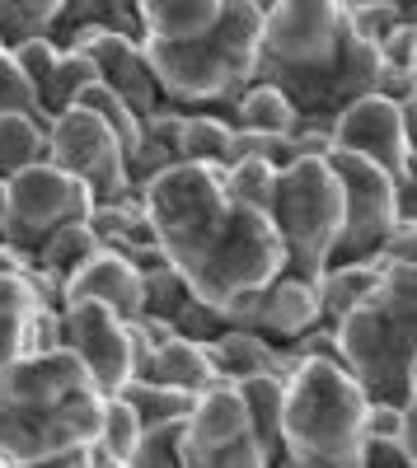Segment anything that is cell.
<instances>
[{
    "instance_id": "1",
    "label": "cell",
    "mask_w": 417,
    "mask_h": 468,
    "mask_svg": "<svg viewBox=\"0 0 417 468\" xmlns=\"http://www.w3.org/2000/svg\"><path fill=\"white\" fill-rule=\"evenodd\" d=\"M136 202L183 286L220 319L282 271V239L273 216L240 207L225 192L220 165L178 160L145 178L136 187Z\"/></svg>"
},
{
    "instance_id": "2",
    "label": "cell",
    "mask_w": 417,
    "mask_h": 468,
    "mask_svg": "<svg viewBox=\"0 0 417 468\" xmlns=\"http://www.w3.org/2000/svg\"><path fill=\"white\" fill-rule=\"evenodd\" d=\"M103 394L66 346L19 351L0 370V468L99 441Z\"/></svg>"
},
{
    "instance_id": "3",
    "label": "cell",
    "mask_w": 417,
    "mask_h": 468,
    "mask_svg": "<svg viewBox=\"0 0 417 468\" xmlns=\"http://www.w3.org/2000/svg\"><path fill=\"white\" fill-rule=\"evenodd\" d=\"M417 262H390L380 286L333 324L337 361L357 379L366 403L417 399Z\"/></svg>"
},
{
    "instance_id": "4",
    "label": "cell",
    "mask_w": 417,
    "mask_h": 468,
    "mask_svg": "<svg viewBox=\"0 0 417 468\" xmlns=\"http://www.w3.org/2000/svg\"><path fill=\"white\" fill-rule=\"evenodd\" d=\"M258 28L262 15L253 0H225L220 24L193 43H141L165 103L225 112L258 70Z\"/></svg>"
},
{
    "instance_id": "5",
    "label": "cell",
    "mask_w": 417,
    "mask_h": 468,
    "mask_svg": "<svg viewBox=\"0 0 417 468\" xmlns=\"http://www.w3.org/2000/svg\"><path fill=\"white\" fill-rule=\"evenodd\" d=\"M366 441V394L337 361H300L286 375L282 454L300 459H357Z\"/></svg>"
},
{
    "instance_id": "6",
    "label": "cell",
    "mask_w": 417,
    "mask_h": 468,
    "mask_svg": "<svg viewBox=\"0 0 417 468\" xmlns=\"http://www.w3.org/2000/svg\"><path fill=\"white\" fill-rule=\"evenodd\" d=\"M268 216L282 239V271L315 282L328 267L337 229H343V183L328 160H291L286 169H277Z\"/></svg>"
},
{
    "instance_id": "7",
    "label": "cell",
    "mask_w": 417,
    "mask_h": 468,
    "mask_svg": "<svg viewBox=\"0 0 417 468\" xmlns=\"http://www.w3.org/2000/svg\"><path fill=\"white\" fill-rule=\"evenodd\" d=\"M90 207H94V197L75 174L57 169L52 160L28 165L15 178H5V225H0V239L33 258V249L43 244L57 225L85 220Z\"/></svg>"
},
{
    "instance_id": "8",
    "label": "cell",
    "mask_w": 417,
    "mask_h": 468,
    "mask_svg": "<svg viewBox=\"0 0 417 468\" xmlns=\"http://www.w3.org/2000/svg\"><path fill=\"white\" fill-rule=\"evenodd\" d=\"M178 463L183 468H273L249 431L240 384L216 379L193 399L178 436Z\"/></svg>"
},
{
    "instance_id": "9",
    "label": "cell",
    "mask_w": 417,
    "mask_h": 468,
    "mask_svg": "<svg viewBox=\"0 0 417 468\" xmlns=\"http://www.w3.org/2000/svg\"><path fill=\"white\" fill-rule=\"evenodd\" d=\"M48 160L66 174H75L94 202H127L136 197V187L127 178V150L123 141L108 132L99 112L70 103L48 122Z\"/></svg>"
},
{
    "instance_id": "10",
    "label": "cell",
    "mask_w": 417,
    "mask_h": 468,
    "mask_svg": "<svg viewBox=\"0 0 417 468\" xmlns=\"http://www.w3.org/2000/svg\"><path fill=\"white\" fill-rule=\"evenodd\" d=\"M324 160L337 174V183H343V229H337V244H333L328 262L375 258L380 244L390 239V229L399 225L394 178L380 165L361 160V154H348V150H328Z\"/></svg>"
},
{
    "instance_id": "11",
    "label": "cell",
    "mask_w": 417,
    "mask_h": 468,
    "mask_svg": "<svg viewBox=\"0 0 417 468\" xmlns=\"http://www.w3.org/2000/svg\"><path fill=\"white\" fill-rule=\"evenodd\" d=\"M61 346L90 370L99 394H118L132 379V346H127V319H118L99 300H66L57 309Z\"/></svg>"
},
{
    "instance_id": "12",
    "label": "cell",
    "mask_w": 417,
    "mask_h": 468,
    "mask_svg": "<svg viewBox=\"0 0 417 468\" xmlns=\"http://www.w3.org/2000/svg\"><path fill=\"white\" fill-rule=\"evenodd\" d=\"M328 136H333V150L361 154V160L380 165L390 178L412 174V136L403 132L399 99H385V94H375V90L361 94V99H352L328 122Z\"/></svg>"
},
{
    "instance_id": "13",
    "label": "cell",
    "mask_w": 417,
    "mask_h": 468,
    "mask_svg": "<svg viewBox=\"0 0 417 468\" xmlns=\"http://www.w3.org/2000/svg\"><path fill=\"white\" fill-rule=\"evenodd\" d=\"M225 324L268 337L273 346H286L291 337H300L305 328L319 324L315 282L295 277V271H277L268 286H258L253 295H244V300L230 309V314H225Z\"/></svg>"
},
{
    "instance_id": "14",
    "label": "cell",
    "mask_w": 417,
    "mask_h": 468,
    "mask_svg": "<svg viewBox=\"0 0 417 468\" xmlns=\"http://www.w3.org/2000/svg\"><path fill=\"white\" fill-rule=\"evenodd\" d=\"M66 48H80L94 61L99 80L118 94L136 117H150L155 108H165V94L155 85V70H150V61H145L141 37L108 33V28H85V33H75Z\"/></svg>"
},
{
    "instance_id": "15",
    "label": "cell",
    "mask_w": 417,
    "mask_h": 468,
    "mask_svg": "<svg viewBox=\"0 0 417 468\" xmlns=\"http://www.w3.org/2000/svg\"><path fill=\"white\" fill-rule=\"evenodd\" d=\"M66 300H99L108 304L118 319H136L141 314V271L112 249H99L90 262H80L61 286V304Z\"/></svg>"
},
{
    "instance_id": "16",
    "label": "cell",
    "mask_w": 417,
    "mask_h": 468,
    "mask_svg": "<svg viewBox=\"0 0 417 468\" xmlns=\"http://www.w3.org/2000/svg\"><path fill=\"white\" fill-rule=\"evenodd\" d=\"M202 351H207L216 379H230V384H240V379H249V375H262V370H273V375L286 379V375L300 366L286 346H273L268 337H258V333H249V328H230V324H225L216 337H207Z\"/></svg>"
},
{
    "instance_id": "17",
    "label": "cell",
    "mask_w": 417,
    "mask_h": 468,
    "mask_svg": "<svg viewBox=\"0 0 417 468\" xmlns=\"http://www.w3.org/2000/svg\"><path fill=\"white\" fill-rule=\"evenodd\" d=\"M225 15V0H136L141 43H193Z\"/></svg>"
},
{
    "instance_id": "18",
    "label": "cell",
    "mask_w": 417,
    "mask_h": 468,
    "mask_svg": "<svg viewBox=\"0 0 417 468\" xmlns=\"http://www.w3.org/2000/svg\"><path fill=\"white\" fill-rule=\"evenodd\" d=\"M385 258L375 253V258H361V262H328L319 277H315V295H319V324H337L348 314L352 304H361L375 286H380L385 277Z\"/></svg>"
},
{
    "instance_id": "19",
    "label": "cell",
    "mask_w": 417,
    "mask_h": 468,
    "mask_svg": "<svg viewBox=\"0 0 417 468\" xmlns=\"http://www.w3.org/2000/svg\"><path fill=\"white\" fill-rule=\"evenodd\" d=\"M85 28H108V33H127L141 37V19H136V0H61V10L48 28V37L57 48H66L75 33Z\"/></svg>"
},
{
    "instance_id": "20",
    "label": "cell",
    "mask_w": 417,
    "mask_h": 468,
    "mask_svg": "<svg viewBox=\"0 0 417 468\" xmlns=\"http://www.w3.org/2000/svg\"><path fill=\"white\" fill-rule=\"evenodd\" d=\"M240 399H244L249 431H253L262 459L277 463L282 459V399H286V379L273 375V370L249 375V379H240Z\"/></svg>"
},
{
    "instance_id": "21",
    "label": "cell",
    "mask_w": 417,
    "mask_h": 468,
    "mask_svg": "<svg viewBox=\"0 0 417 468\" xmlns=\"http://www.w3.org/2000/svg\"><path fill=\"white\" fill-rule=\"evenodd\" d=\"M48 160V117L37 108H0V183Z\"/></svg>"
},
{
    "instance_id": "22",
    "label": "cell",
    "mask_w": 417,
    "mask_h": 468,
    "mask_svg": "<svg viewBox=\"0 0 417 468\" xmlns=\"http://www.w3.org/2000/svg\"><path fill=\"white\" fill-rule=\"evenodd\" d=\"M169 165H178V108L174 103L141 117L136 150L127 154V178H132V187H141L145 178H155Z\"/></svg>"
},
{
    "instance_id": "23",
    "label": "cell",
    "mask_w": 417,
    "mask_h": 468,
    "mask_svg": "<svg viewBox=\"0 0 417 468\" xmlns=\"http://www.w3.org/2000/svg\"><path fill=\"white\" fill-rule=\"evenodd\" d=\"M141 379H155V384H174V388H187V394H202V388L216 384V370L207 361L202 342H187V337H165L155 351H150V366Z\"/></svg>"
},
{
    "instance_id": "24",
    "label": "cell",
    "mask_w": 417,
    "mask_h": 468,
    "mask_svg": "<svg viewBox=\"0 0 417 468\" xmlns=\"http://www.w3.org/2000/svg\"><path fill=\"white\" fill-rule=\"evenodd\" d=\"M225 117H230V127H244V132H277V136H291L300 127V117L291 108V99L268 85V80H249L230 108H225Z\"/></svg>"
},
{
    "instance_id": "25",
    "label": "cell",
    "mask_w": 417,
    "mask_h": 468,
    "mask_svg": "<svg viewBox=\"0 0 417 468\" xmlns=\"http://www.w3.org/2000/svg\"><path fill=\"white\" fill-rule=\"evenodd\" d=\"M43 300L28 286V277H0V370L19 351H33V319Z\"/></svg>"
},
{
    "instance_id": "26",
    "label": "cell",
    "mask_w": 417,
    "mask_h": 468,
    "mask_svg": "<svg viewBox=\"0 0 417 468\" xmlns=\"http://www.w3.org/2000/svg\"><path fill=\"white\" fill-rule=\"evenodd\" d=\"M230 117L216 108H178V160L193 165H225L230 145Z\"/></svg>"
},
{
    "instance_id": "27",
    "label": "cell",
    "mask_w": 417,
    "mask_h": 468,
    "mask_svg": "<svg viewBox=\"0 0 417 468\" xmlns=\"http://www.w3.org/2000/svg\"><path fill=\"white\" fill-rule=\"evenodd\" d=\"M94 80H99L94 61H90L80 48H61V52H57L52 75L43 80V90H37V112H43L48 122H52V117H57V112H66L75 99H80V90H85V85H94Z\"/></svg>"
},
{
    "instance_id": "28",
    "label": "cell",
    "mask_w": 417,
    "mask_h": 468,
    "mask_svg": "<svg viewBox=\"0 0 417 468\" xmlns=\"http://www.w3.org/2000/svg\"><path fill=\"white\" fill-rule=\"evenodd\" d=\"M118 399L141 417V426H160V421H183L198 394L174 388V384H155V379H127L118 388Z\"/></svg>"
},
{
    "instance_id": "29",
    "label": "cell",
    "mask_w": 417,
    "mask_h": 468,
    "mask_svg": "<svg viewBox=\"0 0 417 468\" xmlns=\"http://www.w3.org/2000/svg\"><path fill=\"white\" fill-rule=\"evenodd\" d=\"M57 10H61V0H0V48L48 37Z\"/></svg>"
},
{
    "instance_id": "30",
    "label": "cell",
    "mask_w": 417,
    "mask_h": 468,
    "mask_svg": "<svg viewBox=\"0 0 417 468\" xmlns=\"http://www.w3.org/2000/svg\"><path fill=\"white\" fill-rule=\"evenodd\" d=\"M225 192L253 211H273V192H277V165L268 160H230L225 165Z\"/></svg>"
},
{
    "instance_id": "31",
    "label": "cell",
    "mask_w": 417,
    "mask_h": 468,
    "mask_svg": "<svg viewBox=\"0 0 417 468\" xmlns=\"http://www.w3.org/2000/svg\"><path fill=\"white\" fill-rule=\"evenodd\" d=\"M187 300H193V291L183 286V277H178V271H174L169 262L141 271V314H155V319H165V324H169Z\"/></svg>"
},
{
    "instance_id": "32",
    "label": "cell",
    "mask_w": 417,
    "mask_h": 468,
    "mask_svg": "<svg viewBox=\"0 0 417 468\" xmlns=\"http://www.w3.org/2000/svg\"><path fill=\"white\" fill-rule=\"evenodd\" d=\"M141 417L118 399V394H108L103 399V421H99V441H94V450L99 454H112V459H127L132 450H136V441H141Z\"/></svg>"
},
{
    "instance_id": "33",
    "label": "cell",
    "mask_w": 417,
    "mask_h": 468,
    "mask_svg": "<svg viewBox=\"0 0 417 468\" xmlns=\"http://www.w3.org/2000/svg\"><path fill=\"white\" fill-rule=\"evenodd\" d=\"M75 103H80V108H90V112H99L103 122H108V132L123 141V150H127V154L136 150V136H141V117H136V112H132V108H127V103H123L118 94H112V90H108L103 80L85 85V90H80V99H75Z\"/></svg>"
},
{
    "instance_id": "34",
    "label": "cell",
    "mask_w": 417,
    "mask_h": 468,
    "mask_svg": "<svg viewBox=\"0 0 417 468\" xmlns=\"http://www.w3.org/2000/svg\"><path fill=\"white\" fill-rule=\"evenodd\" d=\"M178 436H183V421L145 426L136 450L127 454V468H183L178 463Z\"/></svg>"
},
{
    "instance_id": "35",
    "label": "cell",
    "mask_w": 417,
    "mask_h": 468,
    "mask_svg": "<svg viewBox=\"0 0 417 468\" xmlns=\"http://www.w3.org/2000/svg\"><path fill=\"white\" fill-rule=\"evenodd\" d=\"M57 43L52 37H28V43H19V48H10V57H15V66H19V75L33 85V99H37V90H43V80L52 75V66H57Z\"/></svg>"
},
{
    "instance_id": "36",
    "label": "cell",
    "mask_w": 417,
    "mask_h": 468,
    "mask_svg": "<svg viewBox=\"0 0 417 468\" xmlns=\"http://www.w3.org/2000/svg\"><path fill=\"white\" fill-rule=\"evenodd\" d=\"M408 15L403 10H394V5H348V28L357 33V37H366V43H380V37L394 28V24H403Z\"/></svg>"
},
{
    "instance_id": "37",
    "label": "cell",
    "mask_w": 417,
    "mask_h": 468,
    "mask_svg": "<svg viewBox=\"0 0 417 468\" xmlns=\"http://www.w3.org/2000/svg\"><path fill=\"white\" fill-rule=\"evenodd\" d=\"M375 57H380V66H399V70H412L417 66V24L403 19L394 24L380 43H375Z\"/></svg>"
},
{
    "instance_id": "38",
    "label": "cell",
    "mask_w": 417,
    "mask_h": 468,
    "mask_svg": "<svg viewBox=\"0 0 417 468\" xmlns=\"http://www.w3.org/2000/svg\"><path fill=\"white\" fill-rule=\"evenodd\" d=\"M286 351H291L295 361H337V337H333L328 324H315V328H305L300 337H291ZM337 366H343V361H337Z\"/></svg>"
},
{
    "instance_id": "39",
    "label": "cell",
    "mask_w": 417,
    "mask_h": 468,
    "mask_svg": "<svg viewBox=\"0 0 417 468\" xmlns=\"http://www.w3.org/2000/svg\"><path fill=\"white\" fill-rule=\"evenodd\" d=\"M361 468H417V454L390 436H366L361 441Z\"/></svg>"
},
{
    "instance_id": "40",
    "label": "cell",
    "mask_w": 417,
    "mask_h": 468,
    "mask_svg": "<svg viewBox=\"0 0 417 468\" xmlns=\"http://www.w3.org/2000/svg\"><path fill=\"white\" fill-rule=\"evenodd\" d=\"M0 108H37L33 99V85L19 75L10 48H0Z\"/></svg>"
},
{
    "instance_id": "41",
    "label": "cell",
    "mask_w": 417,
    "mask_h": 468,
    "mask_svg": "<svg viewBox=\"0 0 417 468\" xmlns=\"http://www.w3.org/2000/svg\"><path fill=\"white\" fill-rule=\"evenodd\" d=\"M328 150H333L328 127H295L291 132V154H295V160H324Z\"/></svg>"
},
{
    "instance_id": "42",
    "label": "cell",
    "mask_w": 417,
    "mask_h": 468,
    "mask_svg": "<svg viewBox=\"0 0 417 468\" xmlns=\"http://www.w3.org/2000/svg\"><path fill=\"white\" fill-rule=\"evenodd\" d=\"M94 459V445H80V450H66V454H52V459H33V463H19V468H90Z\"/></svg>"
},
{
    "instance_id": "43",
    "label": "cell",
    "mask_w": 417,
    "mask_h": 468,
    "mask_svg": "<svg viewBox=\"0 0 417 468\" xmlns=\"http://www.w3.org/2000/svg\"><path fill=\"white\" fill-rule=\"evenodd\" d=\"M0 277H33V258L0 239Z\"/></svg>"
},
{
    "instance_id": "44",
    "label": "cell",
    "mask_w": 417,
    "mask_h": 468,
    "mask_svg": "<svg viewBox=\"0 0 417 468\" xmlns=\"http://www.w3.org/2000/svg\"><path fill=\"white\" fill-rule=\"evenodd\" d=\"M273 468H361V454H357V459H337V463H324V459H300V454H282Z\"/></svg>"
},
{
    "instance_id": "45",
    "label": "cell",
    "mask_w": 417,
    "mask_h": 468,
    "mask_svg": "<svg viewBox=\"0 0 417 468\" xmlns=\"http://www.w3.org/2000/svg\"><path fill=\"white\" fill-rule=\"evenodd\" d=\"M343 5H394V10H403L412 19V0H343Z\"/></svg>"
},
{
    "instance_id": "46",
    "label": "cell",
    "mask_w": 417,
    "mask_h": 468,
    "mask_svg": "<svg viewBox=\"0 0 417 468\" xmlns=\"http://www.w3.org/2000/svg\"><path fill=\"white\" fill-rule=\"evenodd\" d=\"M90 468H127V459H112V454H99V450H94Z\"/></svg>"
},
{
    "instance_id": "47",
    "label": "cell",
    "mask_w": 417,
    "mask_h": 468,
    "mask_svg": "<svg viewBox=\"0 0 417 468\" xmlns=\"http://www.w3.org/2000/svg\"><path fill=\"white\" fill-rule=\"evenodd\" d=\"M0 225H5V183H0Z\"/></svg>"
}]
</instances>
